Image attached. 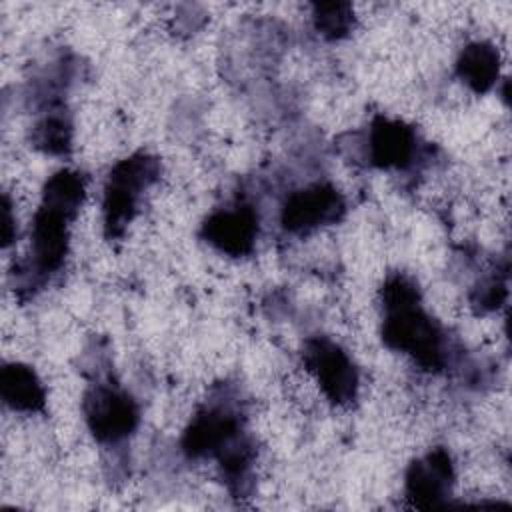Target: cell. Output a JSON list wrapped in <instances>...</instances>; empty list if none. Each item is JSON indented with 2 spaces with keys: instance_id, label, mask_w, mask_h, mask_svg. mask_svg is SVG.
Masks as SVG:
<instances>
[{
  "instance_id": "obj_1",
  "label": "cell",
  "mask_w": 512,
  "mask_h": 512,
  "mask_svg": "<svg viewBox=\"0 0 512 512\" xmlns=\"http://www.w3.org/2000/svg\"><path fill=\"white\" fill-rule=\"evenodd\" d=\"M382 340L388 348L408 354L426 370H440L446 364L444 334L424 312L420 292L402 274L390 276L382 288Z\"/></svg>"
},
{
  "instance_id": "obj_2",
  "label": "cell",
  "mask_w": 512,
  "mask_h": 512,
  "mask_svg": "<svg viewBox=\"0 0 512 512\" xmlns=\"http://www.w3.org/2000/svg\"><path fill=\"white\" fill-rule=\"evenodd\" d=\"M84 198V176L60 170L44 186L40 208L32 222L30 272L50 276L58 272L68 254V224Z\"/></svg>"
},
{
  "instance_id": "obj_3",
  "label": "cell",
  "mask_w": 512,
  "mask_h": 512,
  "mask_svg": "<svg viewBox=\"0 0 512 512\" xmlns=\"http://www.w3.org/2000/svg\"><path fill=\"white\" fill-rule=\"evenodd\" d=\"M158 160L146 152L120 160L108 174L104 186V230L108 238L124 234L134 218L142 192L158 178Z\"/></svg>"
},
{
  "instance_id": "obj_4",
  "label": "cell",
  "mask_w": 512,
  "mask_h": 512,
  "mask_svg": "<svg viewBox=\"0 0 512 512\" xmlns=\"http://www.w3.org/2000/svg\"><path fill=\"white\" fill-rule=\"evenodd\" d=\"M84 416L100 442H118L138 426V404L118 386L96 384L84 396Z\"/></svg>"
},
{
  "instance_id": "obj_5",
  "label": "cell",
  "mask_w": 512,
  "mask_h": 512,
  "mask_svg": "<svg viewBox=\"0 0 512 512\" xmlns=\"http://www.w3.org/2000/svg\"><path fill=\"white\" fill-rule=\"evenodd\" d=\"M304 364L334 404H350L358 392V372L350 356L332 340L316 336L304 344Z\"/></svg>"
},
{
  "instance_id": "obj_6",
  "label": "cell",
  "mask_w": 512,
  "mask_h": 512,
  "mask_svg": "<svg viewBox=\"0 0 512 512\" xmlns=\"http://www.w3.org/2000/svg\"><path fill=\"white\" fill-rule=\"evenodd\" d=\"M346 210L344 198L330 184H312L292 192L282 208V226L294 234H306L320 226L334 224Z\"/></svg>"
},
{
  "instance_id": "obj_7",
  "label": "cell",
  "mask_w": 512,
  "mask_h": 512,
  "mask_svg": "<svg viewBox=\"0 0 512 512\" xmlns=\"http://www.w3.org/2000/svg\"><path fill=\"white\" fill-rule=\"evenodd\" d=\"M242 438V420L228 406H208L200 410L184 432L182 448L188 456H220Z\"/></svg>"
},
{
  "instance_id": "obj_8",
  "label": "cell",
  "mask_w": 512,
  "mask_h": 512,
  "mask_svg": "<svg viewBox=\"0 0 512 512\" xmlns=\"http://www.w3.org/2000/svg\"><path fill=\"white\" fill-rule=\"evenodd\" d=\"M454 482L452 458L444 448H436L414 460L406 472V498L416 508L442 506Z\"/></svg>"
},
{
  "instance_id": "obj_9",
  "label": "cell",
  "mask_w": 512,
  "mask_h": 512,
  "mask_svg": "<svg viewBox=\"0 0 512 512\" xmlns=\"http://www.w3.org/2000/svg\"><path fill=\"white\" fill-rule=\"evenodd\" d=\"M258 236L256 212L242 204L218 210L202 224V238L228 256H246L252 252Z\"/></svg>"
},
{
  "instance_id": "obj_10",
  "label": "cell",
  "mask_w": 512,
  "mask_h": 512,
  "mask_svg": "<svg viewBox=\"0 0 512 512\" xmlns=\"http://www.w3.org/2000/svg\"><path fill=\"white\" fill-rule=\"evenodd\" d=\"M368 154L378 168H406L416 154V134L404 122L378 116L368 134Z\"/></svg>"
},
{
  "instance_id": "obj_11",
  "label": "cell",
  "mask_w": 512,
  "mask_h": 512,
  "mask_svg": "<svg viewBox=\"0 0 512 512\" xmlns=\"http://www.w3.org/2000/svg\"><path fill=\"white\" fill-rule=\"evenodd\" d=\"M0 394L6 406L16 412H42L46 406V392L36 372L26 364H6L0 372Z\"/></svg>"
},
{
  "instance_id": "obj_12",
  "label": "cell",
  "mask_w": 512,
  "mask_h": 512,
  "mask_svg": "<svg viewBox=\"0 0 512 512\" xmlns=\"http://www.w3.org/2000/svg\"><path fill=\"white\" fill-rule=\"evenodd\" d=\"M458 78L476 94L488 92L500 74V54L490 42L468 44L456 62Z\"/></svg>"
},
{
  "instance_id": "obj_13",
  "label": "cell",
  "mask_w": 512,
  "mask_h": 512,
  "mask_svg": "<svg viewBox=\"0 0 512 512\" xmlns=\"http://www.w3.org/2000/svg\"><path fill=\"white\" fill-rule=\"evenodd\" d=\"M70 138H72V128L62 114H50L42 118L32 132L34 146L54 156H62L70 150Z\"/></svg>"
},
{
  "instance_id": "obj_14",
  "label": "cell",
  "mask_w": 512,
  "mask_h": 512,
  "mask_svg": "<svg viewBox=\"0 0 512 512\" xmlns=\"http://www.w3.org/2000/svg\"><path fill=\"white\" fill-rule=\"evenodd\" d=\"M314 26L316 30L328 38L336 40L348 34L354 24L352 6L346 2H322L314 4Z\"/></svg>"
},
{
  "instance_id": "obj_15",
  "label": "cell",
  "mask_w": 512,
  "mask_h": 512,
  "mask_svg": "<svg viewBox=\"0 0 512 512\" xmlns=\"http://www.w3.org/2000/svg\"><path fill=\"white\" fill-rule=\"evenodd\" d=\"M14 236V222L10 216V202L8 196H4V218H2V238H4V246H8L12 242Z\"/></svg>"
}]
</instances>
